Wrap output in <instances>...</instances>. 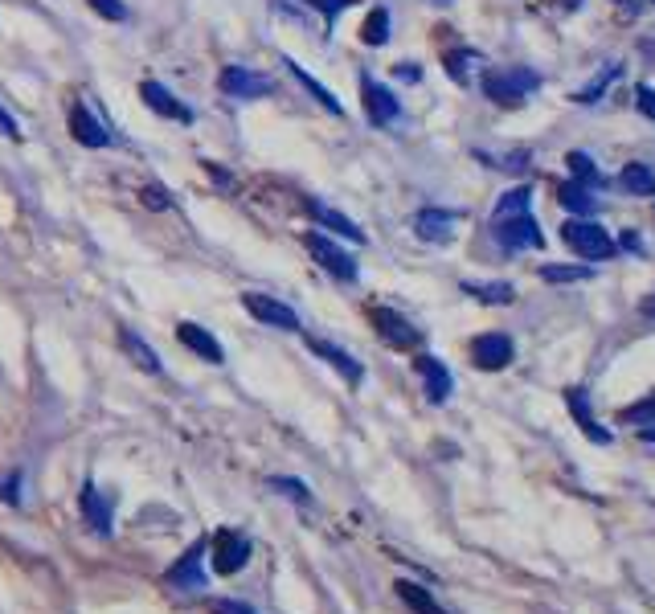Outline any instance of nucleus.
I'll use <instances>...</instances> for the list:
<instances>
[{
    "mask_svg": "<svg viewBox=\"0 0 655 614\" xmlns=\"http://www.w3.org/2000/svg\"><path fill=\"white\" fill-rule=\"evenodd\" d=\"M299 5L316 9V13L324 17V29H328V37H332V29H336V17H340V13H348V9H353L357 0H299Z\"/></svg>",
    "mask_w": 655,
    "mask_h": 614,
    "instance_id": "nucleus-31",
    "label": "nucleus"
},
{
    "mask_svg": "<svg viewBox=\"0 0 655 614\" xmlns=\"http://www.w3.org/2000/svg\"><path fill=\"white\" fill-rule=\"evenodd\" d=\"M373 328L385 344L393 348H414L422 340V332L402 316V312H393V307H373Z\"/></svg>",
    "mask_w": 655,
    "mask_h": 614,
    "instance_id": "nucleus-12",
    "label": "nucleus"
},
{
    "mask_svg": "<svg viewBox=\"0 0 655 614\" xmlns=\"http://www.w3.org/2000/svg\"><path fill=\"white\" fill-rule=\"evenodd\" d=\"M209 549H213V569L222 578H230V574H238V569L250 561V553H254V545H250V537L246 533H238V529H217L213 533V541H209Z\"/></svg>",
    "mask_w": 655,
    "mask_h": 614,
    "instance_id": "nucleus-5",
    "label": "nucleus"
},
{
    "mask_svg": "<svg viewBox=\"0 0 655 614\" xmlns=\"http://www.w3.org/2000/svg\"><path fill=\"white\" fill-rule=\"evenodd\" d=\"M140 99H144V107L152 111V115H160V119H172V123H193V111L168 91L164 82H156V78H148V82H140Z\"/></svg>",
    "mask_w": 655,
    "mask_h": 614,
    "instance_id": "nucleus-10",
    "label": "nucleus"
},
{
    "mask_svg": "<svg viewBox=\"0 0 655 614\" xmlns=\"http://www.w3.org/2000/svg\"><path fill=\"white\" fill-rule=\"evenodd\" d=\"M541 91V74L529 66H500V70H484V95L500 107H520L529 95Z\"/></svg>",
    "mask_w": 655,
    "mask_h": 614,
    "instance_id": "nucleus-1",
    "label": "nucleus"
},
{
    "mask_svg": "<svg viewBox=\"0 0 655 614\" xmlns=\"http://www.w3.org/2000/svg\"><path fill=\"white\" fill-rule=\"evenodd\" d=\"M619 181H623V189L627 193H635V197H655V172L647 168V164H623V172H619Z\"/></svg>",
    "mask_w": 655,
    "mask_h": 614,
    "instance_id": "nucleus-23",
    "label": "nucleus"
},
{
    "mask_svg": "<svg viewBox=\"0 0 655 614\" xmlns=\"http://www.w3.org/2000/svg\"><path fill=\"white\" fill-rule=\"evenodd\" d=\"M414 369H418V377H422V389H426V398L434 402V406H443L447 398H451V389H455V377H451V369L434 357V353H422V357H414Z\"/></svg>",
    "mask_w": 655,
    "mask_h": 614,
    "instance_id": "nucleus-11",
    "label": "nucleus"
},
{
    "mask_svg": "<svg viewBox=\"0 0 655 614\" xmlns=\"http://www.w3.org/2000/svg\"><path fill=\"white\" fill-rule=\"evenodd\" d=\"M86 5H91L103 21H127V5H123V0H86Z\"/></svg>",
    "mask_w": 655,
    "mask_h": 614,
    "instance_id": "nucleus-35",
    "label": "nucleus"
},
{
    "mask_svg": "<svg viewBox=\"0 0 655 614\" xmlns=\"http://www.w3.org/2000/svg\"><path fill=\"white\" fill-rule=\"evenodd\" d=\"M565 164H570V172H574V181H578V185H586V189L602 181V172H598V164H594V160H590L586 152H570V156H565Z\"/></svg>",
    "mask_w": 655,
    "mask_h": 614,
    "instance_id": "nucleus-32",
    "label": "nucleus"
},
{
    "mask_svg": "<svg viewBox=\"0 0 655 614\" xmlns=\"http://www.w3.org/2000/svg\"><path fill=\"white\" fill-rule=\"evenodd\" d=\"M201 164H205V172H209V177H213L217 185H226V189H230V177H226V168H217L213 160H201Z\"/></svg>",
    "mask_w": 655,
    "mask_h": 614,
    "instance_id": "nucleus-41",
    "label": "nucleus"
},
{
    "mask_svg": "<svg viewBox=\"0 0 655 614\" xmlns=\"http://www.w3.org/2000/svg\"><path fill=\"white\" fill-rule=\"evenodd\" d=\"M70 136L82 148H111V131L86 111V107H70Z\"/></svg>",
    "mask_w": 655,
    "mask_h": 614,
    "instance_id": "nucleus-17",
    "label": "nucleus"
},
{
    "mask_svg": "<svg viewBox=\"0 0 655 614\" xmlns=\"http://www.w3.org/2000/svg\"><path fill=\"white\" fill-rule=\"evenodd\" d=\"M635 103H639V111L655 123V86H647V82H639L635 86Z\"/></svg>",
    "mask_w": 655,
    "mask_h": 614,
    "instance_id": "nucleus-37",
    "label": "nucleus"
},
{
    "mask_svg": "<svg viewBox=\"0 0 655 614\" xmlns=\"http://www.w3.org/2000/svg\"><path fill=\"white\" fill-rule=\"evenodd\" d=\"M308 348H312L316 357H324L344 381H353V385L365 381V369H361V361H357L353 353H344V348H336V344H328V340H320V336H308Z\"/></svg>",
    "mask_w": 655,
    "mask_h": 614,
    "instance_id": "nucleus-16",
    "label": "nucleus"
},
{
    "mask_svg": "<svg viewBox=\"0 0 655 614\" xmlns=\"http://www.w3.org/2000/svg\"><path fill=\"white\" fill-rule=\"evenodd\" d=\"M492 238L508 250V254H520V250H541L545 246V234L537 226L533 213H512V217H496L492 222Z\"/></svg>",
    "mask_w": 655,
    "mask_h": 614,
    "instance_id": "nucleus-3",
    "label": "nucleus"
},
{
    "mask_svg": "<svg viewBox=\"0 0 655 614\" xmlns=\"http://www.w3.org/2000/svg\"><path fill=\"white\" fill-rule=\"evenodd\" d=\"M398 78H402V82H418V78H422V70H418L414 62H398Z\"/></svg>",
    "mask_w": 655,
    "mask_h": 614,
    "instance_id": "nucleus-42",
    "label": "nucleus"
},
{
    "mask_svg": "<svg viewBox=\"0 0 655 614\" xmlns=\"http://www.w3.org/2000/svg\"><path fill=\"white\" fill-rule=\"evenodd\" d=\"M529 205H533V189L529 185H516V189H508L500 201H496V217H512V213H529Z\"/></svg>",
    "mask_w": 655,
    "mask_h": 614,
    "instance_id": "nucleus-30",
    "label": "nucleus"
},
{
    "mask_svg": "<svg viewBox=\"0 0 655 614\" xmlns=\"http://www.w3.org/2000/svg\"><path fill=\"white\" fill-rule=\"evenodd\" d=\"M619 74H623V66H619V62H606V66H602V70H598V74H594V78L582 86V91L574 95V103H582V107H586V103H598V99H602V91H606V86L615 82Z\"/></svg>",
    "mask_w": 655,
    "mask_h": 614,
    "instance_id": "nucleus-24",
    "label": "nucleus"
},
{
    "mask_svg": "<svg viewBox=\"0 0 655 614\" xmlns=\"http://www.w3.org/2000/svg\"><path fill=\"white\" fill-rule=\"evenodd\" d=\"M434 5H447V0H434Z\"/></svg>",
    "mask_w": 655,
    "mask_h": 614,
    "instance_id": "nucleus-44",
    "label": "nucleus"
},
{
    "mask_svg": "<svg viewBox=\"0 0 655 614\" xmlns=\"http://www.w3.org/2000/svg\"><path fill=\"white\" fill-rule=\"evenodd\" d=\"M361 41H365V46H385V41H389V9L385 5L369 9L365 25H361Z\"/></svg>",
    "mask_w": 655,
    "mask_h": 614,
    "instance_id": "nucleus-27",
    "label": "nucleus"
},
{
    "mask_svg": "<svg viewBox=\"0 0 655 614\" xmlns=\"http://www.w3.org/2000/svg\"><path fill=\"white\" fill-rule=\"evenodd\" d=\"M619 426H655V393H647V398H639L635 406L619 410Z\"/></svg>",
    "mask_w": 655,
    "mask_h": 614,
    "instance_id": "nucleus-29",
    "label": "nucleus"
},
{
    "mask_svg": "<svg viewBox=\"0 0 655 614\" xmlns=\"http://www.w3.org/2000/svg\"><path fill=\"white\" fill-rule=\"evenodd\" d=\"M0 131H5L9 140H21V131H17V119H13L5 107H0Z\"/></svg>",
    "mask_w": 655,
    "mask_h": 614,
    "instance_id": "nucleus-40",
    "label": "nucleus"
},
{
    "mask_svg": "<svg viewBox=\"0 0 655 614\" xmlns=\"http://www.w3.org/2000/svg\"><path fill=\"white\" fill-rule=\"evenodd\" d=\"M303 246L312 250V258L320 262V267H324L332 279H340V283H357V275H361L357 258L348 254V250H340L332 238H324V234H308V238H303Z\"/></svg>",
    "mask_w": 655,
    "mask_h": 614,
    "instance_id": "nucleus-7",
    "label": "nucleus"
},
{
    "mask_svg": "<svg viewBox=\"0 0 655 614\" xmlns=\"http://www.w3.org/2000/svg\"><path fill=\"white\" fill-rule=\"evenodd\" d=\"M213 614H258V610L246 606V602H238V598H217L213 602Z\"/></svg>",
    "mask_w": 655,
    "mask_h": 614,
    "instance_id": "nucleus-39",
    "label": "nucleus"
},
{
    "mask_svg": "<svg viewBox=\"0 0 655 614\" xmlns=\"http://www.w3.org/2000/svg\"><path fill=\"white\" fill-rule=\"evenodd\" d=\"M303 209H308L312 217H316V226H324V230H332L336 238H348V242H365V230L353 222L348 213H340V209H332V205H324V201H303Z\"/></svg>",
    "mask_w": 655,
    "mask_h": 614,
    "instance_id": "nucleus-15",
    "label": "nucleus"
},
{
    "mask_svg": "<svg viewBox=\"0 0 655 614\" xmlns=\"http://www.w3.org/2000/svg\"><path fill=\"white\" fill-rule=\"evenodd\" d=\"M463 222V213L459 209H439V205H426L414 213V234L422 242H434V246H443L455 238V226Z\"/></svg>",
    "mask_w": 655,
    "mask_h": 614,
    "instance_id": "nucleus-9",
    "label": "nucleus"
},
{
    "mask_svg": "<svg viewBox=\"0 0 655 614\" xmlns=\"http://www.w3.org/2000/svg\"><path fill=\"white\" fill-rule=\"evenodd\" d=\"M512 357H516V348H512V340L504 332H484V336L471 340V361L479 369H492L496 373V369L512 365Z\"/></svg>",
    "mask_w": 655,
    "mask_h": 614,
    "instance_id": "nucleus-13",
    "label": "nucleus"
},
{
    "mask_svg": "<svg viewBox=\"0 0 655 614\" xmlns=\"http://www.w3.org/2000/svg\"><path fill=\"white\" fill-rule=\"evenodd\" d=\"M639 438H643V443H655V430H651V426H643V430H639Z\"/></svg>",
    "mask_w": 655,
    "mask_h": 614,
    "instance_id": "nucleus-43",
    "label": "nucleus"
},
{
    "mask_svg": "<svg viewBox=\"0 0 655 614\" xmlns=\"http://www.w3.org/2000/svg\"><path fill=\"white\" fill-rule=\"evenodd\" d=\"M393 590H398V598H402V602H406L414 614H443V606H439V602H434V598H430L422 586L406 582V578H402L398 586H393Z\"/></svg>",
    "mask_w": 655,
    "mask_h": 614,
    "instance_id": "nucleus-26",
    "label": "nucleus"
},
{
    "mask_svg": "<svg viewBox=\"0 0 655 614\" xmlns=\"http://www.w3.org/2000/svg\"><path fill=\"white\" fill-rule=\"evenodd\" d=\"M471 62H479V54L475 50H459V54H447V74L459 82V86H467L471 82Z\"/></svg>",
    "mask_w": 655,
    "mask_h": 614,
    "instance_id": "nucleus-33",
    "label": "nucleus"
},
{
    "mask_svg": "<svg viewBox=\"0 0 655 614\" xmlns=\"http://www.w3.org/2000/svg\"><path fill=\"white\" fill-rule=\"evenodd\" d=\"M119 344L127 348V357L136 361L144 373H156V377L164 373V361H160V353H156L152 344H144V340H140L136 332H131V328H119Z\"/></svg>",
    "mask_w": 655,
    "mask_h": 614,
    "instance_id": "nucleus-21",
    "label": "nucleus"
},
{
    "mask_svg": "<svg viewBox=\"0 0 655 614\" xmlns=\"http://www.w3.org/2000/svg\"><path fill=\"white\" fill-rule=\"evenodd\" d=\"M361 103H365V115L373 127H389L402 119V103L398 95L389 91V86H381L373 74H361Z\"/></svg>",
    "mask_w": 655,
    "mask_h": 614,
    "instance_id": "nucleus-8",
    "label": "nucleus"
},
{
    "mask_svg": "<svg viewBox=\"0 0 655 614\" xmlns=\"http://www.w3.org/2000/svg\"><path fill=\"white\" fill-rule=\"evenodd\" d=\"M144 205H148V209H168L172 197H168L164 185H148V189H144Z\"/></svg>",
    "mask_w": 655,
    "mask_h": 614,
    "instance_id": "nucleus-38",
    "label": "nucleus"
},
{
    "mask_svg": "<svg viewBox=\"0 0 655 614\" xmlns=\"http://www.w3.org/2000/svg\"><path fill=\"white\" fill-rule=\"evenodd\" d=\"M283 66H287V70L295 74V82H299V86H303V91H308V95H312V99H316V103H320V107H324L328 115H344V103H340V99H336V95L328 91V86H324V82H316V78H312L308 70H303V66L295 62V58H283Z\"/></svg>",
    "mask_w": 655,
    "mask_h": 614,
    "instance_id": "nucleus-19",
    "label": "nucleus"
},
{
    "mask_svg": "<svg viewBox=\"0 0 655 614\" xmlns=\"http://www.w3.org/2000/svg\"><path fill=\"white\" fill-rule=\"evenodd\" d=\"M590 275H594L590 267H541V279L545 283H582Z\"/></svg>",
    "mask_w": 655,
    "mask_h": 614,
    "instance_id": "nucleus-34",
    "label": "nucleus"
},
{
    "mask_svg": "<svg viewBox=\"0 0 655 614\" xmlns=\"http://www.w3.org/2000/svg\"><path fill=\"white\" fill-rule=\"evenodd\" d=\"M201 549H205V545L197 541V545H193V549H189V553H185L177 565L168 569V582L177 586V590H205V574H201Z\"/></svg>",
    "mask_w": 655,
    "mask_h": 614,
    "instance_id": "nucleus-18",
    "label": "nucleus"
},
{
    "mask_svg": "<svg viewBox=\"0 0 655 614\" xmlns=\"http://www.w3.org/2000/svg\"><path fill=\"white\" fill-rule=\"evenodd\" d=\"M467 295H475L479 303H512L516 299V287L512 283H463Z\"/></svg>",
    "mask_w": 655,
    "mask_h": 614,
    "instance_id": "nucleus-28",
    "label": "nucleus"
},
{
    "mask_svg": "<svg viewBox=\"0 0 655 614\" xmlns=\"http://www.w3.org/2000/svg\"><path fill=\"white\" fill-rule=\"evenodd\" d=\"M82 512H86V524H95V533H111V500L95 484L82 488Z\"/></svg>",
    "mask_w": 655,
    "mask_h": 614,
    "instance_id": "nucleus-22",
    "label": "nucleus"
},
{
    "mask_svg": "<svg viewBox=\"0 0 655 614\" xmlns=\"http://www.w3.org/2000/svg\"><path fill=\"white\" fill-rule=\"evenodd\" d=\"M242 307L267 328H279V332H299V312L291 303L275 299V295H262V291H246L242 295Z\"/></svg>",
    "mask_w": 655,
    "mask_h": 614,
    "instance_id": "nucleus-6",
    "label": "nucleus"
},
{
    "mask_svg": "<svg viewBox=\"0 0 655 614\" xmlns=\"http://www.w3.org/2000/svg\"><path fill=\"white\" fill-rule=\"evenodd\" d=\"M217 86H222V95L230 99H271L275 95V78L271 74H258L250 66H226L217 74Z\"/></svg>",
    "mask_w": 655,
    "mask_h": 614,
    "instance_id": "nucleus-4",
    "label": "nucleus"
},
{
    "mask_svg": "<svg viewBox=\"0 0 655 614\" xmlns=\"http://www.w3.org/2000/svg\"><path fill=\"white\" fill-rule=\"evenodd\" d=\"M177 340L189 348V353H197L205 365H222L226 361V348L222 344H217V336L213 332H205L201 324H177Z\"/></svg>",
    "mask_w": 655,
    "mask_h": 614,
    "instance_id": "nucleus-14",
    "label": "nucleus"
},
{
    "mask_svg": "<svg viewBox=\"0 0 655 614\" xmlns=\"http://www.w3.org/2000/svg\"><path fill=\"white\" fill-rule=\"evenodd\" d=\"M565 406H570V414H574V422L582 426V434H586V438H594V443H602V447L610 443V434L598 426L594 410L586 406V393H582V389H565Z\"/></svg>",
    "mask_w": 655,
    "mask_h": 614,
    "instance_id": "nucleus-20",
    "label": "nucleus"
},
{
    "mask_svg": "<svg viewBox=\"0 0 655 614\" xmlns=\"http://www.w3.org/2000/svg\"><path fill=\"white\" fill-rule=\"evenodd\" d=\"M561 242L570 246L578 258H586V262H602V258H610L619 250L615 238L606 234V226L590 222V217H570V222L561 226Z\"/></svg>",
    "mask_w": 655,
    "mask_h": 614,
    "instance_id": "nucleus-2",
    "label": "nucleus"
},
{
    "mask_svg": "<svg viewBox=\"0 0 655 614\" xmlns=\"http://www.w3.org/2000/svg\"><path fill=\"white\" fill-rule=\"evenodd\" d=\"M651 5H655V0H651Z\"/></svg>",
    "mask_w": 655,
    "mask_h": 614,
    "instance_id": "nucleus-45",
    "label": "nucleus"
},
{
    "mask_svg": "<svg viewBox=\"0 0 655 614\" xmlns=\"http://www.w3.org/2000/svg\"><path fill=\"white\" fill-rule=\"evenodd\" d=\"M271 488H279V496H291L299 504H308V488H303L299 479H271Z\"/></svg>",
    "mask_w": 655,
    "mask_h": 614,
    "instance_id": "nucleus-36",
    "label": "nucleus"
},
{
    "mask_svg": "<svg viewBox=\"0 0 655 614\" xmlns=\"http://www.w3.org/2000/svg\"><path fill=\"white\" fill-rule=\"evenodd\" d=\"M557 201L570 209V213H594V197H590V189L586 185H578V181H561L557 185Z\"/></svg>",
    "mask_w": 655,
    "mask_h": 614,
    "instance_id": "nucleus-25",
    "label": "nucleus"
}]
</instances>
